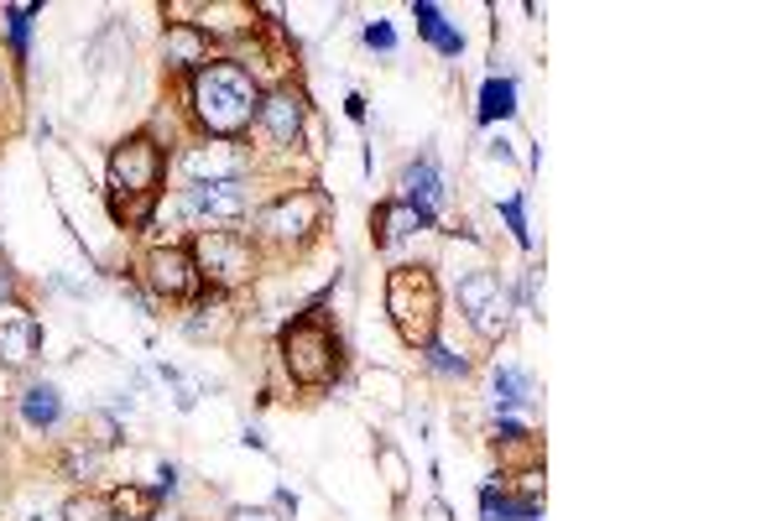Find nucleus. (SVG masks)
Instances as JSON below:
<instances>
[{
    "instance_id": "1",
    "label": "nucleus",
    "mask_w": 782,
    "mask_h": 521,
    "mask_svg": "<svg viewBox=\"0 0 782 521\" xmlns=\"http://www.w3.org/2000/svg\"><path fill=\"white\" fill-rule=\"evenodd\" d=\"M193 110H198V120L209 125L214 136H236L261 110V89L256 78L245 69H236V63H209L193 78Z\"/></svg>"
},
{
    "instance_id": "2",
    "label": "nucleus",
    "mask_w": 782,
    "mask_h": 521,
    "mask_svg": "<svg viewBox=\"0 0 782 521\" xmlns=\"http://www.w3.org/2000/svg\"><path fill=\"white\" fill-rule=\"evenodd\" d=\"M110 183H116V214L125 225H146L157 183H163V152L152 136H131L110 157Z\"/></svg>"
},
{
    "instance_id": "3",
    "label": "nucleus",
    "mask_w": 782,
    "mask_h": 521,
    "mask_svg": "<svg viewBox=\"0 0 782 521\" xmlns=\"http://www.w3.org/2000/svg\"><path fill=\"white\" fill-rule=\"evenodd\" d=\"M386 313L402 334L407 344H433V329H438V287H433V271L423 266H397L386 277Z\"/></svg>"
},
{
    "instance_id": "4",
    "label": "nucleus",
    "mask_w": 782,
    "mask_h": 521,
    "mask_svg": "<svg viewBox=\"0 0 782 521\" xmlns=\"http://www.w3.org/2000/svg\"><path fill=\"white\" fill-rule=\"evenodd\" d=\"M282 360L292 380H303V386H329L334 371H339V344H334L329 324L318 318V313H303V318H292L282 334Z\"/></svg>"
},
{
    "instance_id": "5",
    "label": "nucleus",
    "mask_w": 782,
    "mask_h": 521,
    "mask_svg": "<svg viewBox=\"0 0 782 521\" xmlns=\"http://www.w3.org/2000/svg\"><path fill=\"white\" fill-rule=\"evenodd\" d=\"M459 308H465V318L474 324L480 339H501L512 329V292L501 287L496 271H470L459 282Z\"/></svg>"
},
{
    "instance_id": "6",
    "label": "nucleus",
    "mask_w": 782,
    "mask_h": 521,
    "mask_svg": "<svg viewBox=\"0 0 782 521\" xmlns=\"http://www.w3.org/2000/svg\"><path fill=\"white\" fill-rule=\"evenodd\" d=\"M193 266H204V277H214L219 287H236L251 277V251L230 230H209L198 240V251H193Z\"/></svg>"
},
{
    "instance_id": "7",
    "label": "nucleus",
    "mask_w": 782,
    "mask_h": 521,
    "mask_svg": "<svg viewBox=\"0 0 782 521\" xmlns=\"http://www.w3.org/2000/svg\"><path fill=\"white\" fill-rule=\"evenodd\" d=\"M318 214H324V198L318 193H298V198H282V204H272V209L261 214V230L277 240L309 235L313 225H318Z\"/></svg>"
},
{
    "instance_id": "8",
    "label": "nucleus",
    "mask_w": 782,
    "mask_h": 521,
    "mask_svg": "<svg viewBox=\"0 0 782 521\" xmlns=\"http://www.w3.org/2000/svg\"><path fill=\"white\" fill-rule=\"evenodd\" d=\"M146 282L163 298H183L193 292V256L189 251H152L146 256Z\"/></svg>"
},
{
    "instance_id": "9",
    "label": "nucleus",
    "mask_w": 782,
    "mask_h": 521,
    "mask_svg": "<svg viewBox=\"0 0 782 521\" xmlns=\"http://www.w3.org/2000/svg\"><path fill=\"white\" fill-rule=\"evenodd\" d=\"M189 209L209 225H230L245 214V193H240V183H198L189 193Z\"/></svg>"
},
{
    "instance_id": "10",
    "label": "nucleus",
    "mask_w": 782,
    "mask_h": 521,
    "mask_svg": "<svg viewBox=\"0 0 782 521\" xmlns=\"http://www.w3.org/2000/svg\"><path fill=\"white\" fill-rule=\"evenodd\" d=\"M163 52H167V63H178V69H209V43H204V32L189 22L167 26Z\"/></svg>"
},
{
    "instance_id": "11",
    "label": "nucleus",
    "mask_w": 782,
    "mask_h": 521,
    "mask_svg": "<svg viewBox=\"0 0 782 521\" xmlns=\"http://www.w3.org/2000/svg\"><path fill=\"white\" fill-rule=\"evenodd\" d=\"M37 344H43L37 318H5L0 324V365H26L37 355Z\"/></svg>"
},
{
    "instance_id": "12",
    "label": "nucleus",
    "mask_w": 782,
    "mask_h": 521,
    "mask_svg": "<svg viewBox=\"0 0 782 521\" xmlns=\"http://www.w3.org/2000/svg\"><path fill=\"white\" fill-rule=\"evenodd\" d=\"M261 125L277 136V142H292L298 131H303V105H298V95H272V99H261Z\"/></svg>"
},
{
    "instance_id": "13",
    "label": "nucleus",
    "mask_w": 782,
    "mask_h": 521,
    "mask_svg": "<svg viewBox=\"0 0 782 521\" xmlns=\"http://www.w3.org/2000/svg\"><path fill=\"white\" fill-rule=\"evenodd\" d=\"M189 172L198 178V183H236L240 152H230V146H209V152H193V157H189Z\"/></svg>"
},
{
    "instance_id": "14",
    "label": "nucleus",
    "mask_w": 782,
    "mask_h": 521,
    "mask_svg": "<svg viewBox=\"0 0 782 521\" xmlns=\"http://www.w3.org/2000/svg\"><path fill=\"white\" fill-rule=\"evenodd\" d=\"M407 189H412V209L423 214V219H433V209L444 204V178H438V167L433 162L407 167Z\"/></svg>"
},
{
    "instance_id": "15",
    "label": "nucleus",
    "mask_w": 782,
    "mask_h": 521,
    "mask_svg": "<svg viewBox=\"0 0 782 521\" xmlns=\"http://www.w3.org/2000/svg\"><path fill=\"white\" fill-rule=\"evenodd\" d=\"M152 511H157V496H152V490L125 485V490H116V496H110V517H116V521H152Z\"/></svg>"
},
{
    "instance_id": "16",
    "label": "nucleus",
    "mask_w": 782,
    "mask_h": 521,
    "mask_svg": "<svg viewBox=\"0 0 782 521\" xmlns=\"http://www.w3.org/2000/svg\"><path fill=\"white\" fill-rule=\"evenodd\" d=\"M22 412H26V423L32 427H48V423H58L63 402H58V391H52V386H32V391L22 397Z\"/></svg>"
},
{
    "instance_id": "17",
    "label": "nucleus",
    "mask_w": 782,
    "mask_h": 521,
    "mask_svg": "<svg viewBox=\"0 0 782 521\" xmlns=\"http://www.w3.org/2000/svg\"><path fill=\"white\" fill-rule=\"evenodd\" d=\"M428 219L412 204H386L381 209V240H402V235H412V230H423Z\"/></svg>"
},
{
    "instance_id": "18",
    "label": "nucleus",
    "mask_w": 782,
    "mask_h": 521,
    "mask_svg": "<svg viewBox=\"0 0 782 521\" xmlns=\"http://www.w3.org/2000/svg\"><path fill=\"white\" fill-rule=\"evenodd\" d=\"M532 397V376L527 371H517V365H501L496 371V402L501 407H517Z\"/></svg>"
},
{
    "instance_id": "19",
    "label": "nucleus",
    "mask_w": 782,
    "mask_h": 521,
    "mask_svg": "<svg viewBox=\"0 0 782 521\" xmlns=\"http://www.w3.org/2000/svg\"><path fill=\"white\" fill-rule=\"evenodd\" d=\"M512 99H517V89H512L506 78H491V84H485V95H480V116H485V120L512 116V110H517Z\"/></svg>"
},
{
    "instance_id": "20",
    "label": "nucleus",
    "mask_w": 782,
    "mask_h": 521,
    "mask_svg": "<svg viewBox=\"0 0 782 521\" xmlns=\"http://www.w3.org/2000/svg\"><path fill=\"white\" fill-rule=\"evenodd\" d=\"M110 517V500H95V496H79L63 506V521H105Z\"/></svg>"
},
{
    "instance_id": "21",
    "label": "nucleus",
    "mask_w": 782,
    "mask_h": 521,
    "mask_svg": "<svg viewBox=\"0 0 782 521\" xmlns=\"http://www.w3.org/2000/svg\"><path fill=\"white\" fill-rule=\"evenodd\" d=\"M418 16H423V32L433 37V43H438V48H444V52H459V37H454V32H444V22H438V11H433V5H418Z\"/></svg>"
},
{
    "instance_id": "22",
    "label": "nucleus",
    "mask_w": 782,
    "mask_h": 521,
    "mask_svg": "<svg viewBox=\"0 0 782 521\" xmlns=\"http://www.w3.org/2000/svg\"><path fill=\"white\" fill-rule=\"evenodd\" d=\"M381 459H386V474H392V490L402 496V490H407V464H402V459H397V453H392V449L381 453Z\"/></svg>"
},
{
    "instance_id": "23",
    "label": "nucleus",
    "mask_w": 782,
    "mask_h": 521,
    "mask_svg": "<svg viewBox=\"0 0 782 521\" xmlns=\"http://www.w3.org/2000/svg\"><path fill=\"white\" fill-rule=\"evenodd\" d=\"M365 43H371V48H397L392 26H371V32H365Z\"/></svg>"
},
{
    "instance_id": "24",
    "label": "nucleus",
    "mask_w": 782,
    "mask_h": 521,
    "mask_svg": "<svg viewBox=\"0 0 782 521\" xmlns=\"http://www.w3.org/2000/svg\"><path fill=\"white\" fill-rule=\"evenodd\" d=\"M433 365H438V371H465V360H454L449 350H433Z\"/></svg>"
},
{
    "instance_id": "25",
    "label": "nucleus",
    "mask_w": 782,
    "mask_h": 521,
    "mask_svg": "<svg viewBox=\"0 0 782 521\" xmlns=\"http://www.w3.org/2000/svg\"><path fill=\"white\" fill-rule=\"evenodd\" d=\"M230 521H272V517H266V511H236Z\"/></svg>"
}]
</instances>
